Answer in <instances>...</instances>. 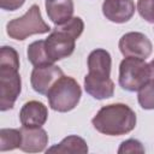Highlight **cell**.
<instances>
[{
	"label": "cell",
	"instance_id": "6da1fadb",
	"mask_svg": "<svg viewBox=\"0 0 154 154\" xmlns=\"http://www.w3.org/2000/svg\"><path fill=\"white\" fill-rule=\"evenodd\" d=\"M19 57L14 48L2 46L0 52V109L7 111L14 106L22 90L18 72Z\"/></svg>",
	"mask_w": 154,
	"mask_h": 154
},
{
	"label": "cell",
	"instance_id": "7a4b0ae2",
	"mask_svg": "<svg viewBox=\"0 0 154 154\" xmlns=\"http://www.w3.org/2000/svg\"><path fill=\"white\" fill-rule=\"evenodd\" d=\"M136 114L125 103H111L99 109L91 119L93 126L108 136H122L132 131L136 126Z\"/></svg>",
	"mask_w": 154,
	"mask_h": 154
},
{
	"label": "cell",
	"instance_id": "3957f363",
	"mask_svg": "<svg viewBox=\"0 0 154 154\" xmlns=\"http://www.w3.org/2000/svg\"><path fill=\"white\" fill-rule=\"evenodd\" d=\"M82 96V90L77 81L69 76H61L47 93V99L52 109L57 112H69L73 109Z\"/></svg>",
	"mask_w": 154,
	"mask_h": 154
},
{
	"label": "cell",
	"instance_id": "277c9868",
	"mask_svg": "<svg viewBox=\"0 0 154 154\" xmlns=\"http://www.w3.org/2000/svg\"><path fill=\"white\" fill-rule=\"evenodd\" d=\"M51 26L43 20L38 5L34 4L19 18L12 19L6 24V32L11 38L25 40L35 34H46L51 31Z\"/></svg>",
	"mask_w": 154,
	"mask_h": 154
},
{
	"label": "cell",
	"instance_id": "5b68a950",
	"mask_svg": "<svg viewBox=\"0 0 154 154\" xmlns=\"http://www.w3.org/2000/svg\"><path fill=\"white\" fill-rule=\"evenodd\" d=\"M150 79L149 64L144 59L125 57L119 65V85L128 91H138Z\"/></svg>",
	"mask_w": 154,
	"mask_h": 154
},
{
	"label": "cell",
	"instance_id": "8992f818",
	"mask_svg": "<svg viewBox=\"0 0 154 154\" xmlns=\"http://www.w3.org/2000/svg\"><path fill=\"white\" fill-rule=\"evenodd\" d=\"M76 40L77 38L70 32L61 29L59 25H55L49 36L45 40L46 51L52 63L70 57L75 51Z\"/></svg>",
	"mask_w": 154,
	"mask_h": 154
},
{
	"label": "cell",
	"instance_id": "52a82bcc",
	"mask_svg": "<svg viewBox=\"0 0 154 154\" xmlns=\"http://www.w3.org/2000/svg\"><path fill=\"white\" fill-rule=\"evenodd\" d=\"M119 49L124 57L141 58L146 60V58L152 54L153 45L144 34L138 31H130L120 37Z\"/></svg>",
	"mask_w": 154,
	"mask_h": 154
},
{
	"label": "cell",
	"instance_id": "ba28073f",
	"mask_svg": "<svg viewBox=\"0 0 154 154\" xmlns=\"http://www.w3.org/2000/svg\"><path fill=\"white\" fill-rule=\"evenodd\" d=\"M61 76H64L63 70L54 64L35 66L31 71L30 83L36 93L47 95L49 89Z\"/></svg>",
	"mask_w": 154,
	"mask_h": 154
},
{
	"label": "cell",
	"instance_id": "9c48e42d",
	"mask_svg": "<svg viewBox=\"0 0 154 154\" xmlns=\"http://www.w3.org/2000/svg\"><path fill=\"white\" fill-rule=\"evenodd\" d=\"M102 13L113 23H125L134 16L135 4L132 0H105Z\"/></svg>",
	"mask_w": 154,
	"mask_h": 154
},
{
	"label": "cell",
	"instance_id": "30bf717a",
	"mask_svg": "<svg viewBox=\"0 0 154 154\" xmlns=\"http://www.w3.org/2000/svg\"><path fill=\"white\" fill-rule=\"evenodd\" d=\"M48 118V109L41 101L31 100L23 105L19 112V120L23 126H42Z\"/></svg>",
	"mask_w": 154,
	"mask_h": 154
},
{
	"label": "cell",
	"instance_id": "8fae6325",
	"mask_svg": "<svg viewBox=\"0 0 154 154\" xmlns=\"http://www.w3.org/2000/svg\"><path fill=\"white\" fill-rule=\"evenodd\" d=\"M22 143L20 149L26 153H40L43 152L46 146L48 144V135L46 130L41 126L37 128H29L22 126Z\"/></svg>",
	"mask_w": 154,
	"mask_h": 154
},
{
	"label": "cell",
	"instance_id": "7c38bea8",
	"mask_svg": "<svg viewBox=\"0 0 154 154\" xmlns=\"http://www.w3.org/2000/svg\"><path fill=\"white\" fill-rule=\"evenodd\" d=\"M84 89L94 99L103 100L113 96L114 83L109 77L94 76L88 73L84 77Z\"/></svg>",
	"mask_w": 154,
	"mask_h": 154
},
{
	"label": "cell",
	"instance_id": "4fadbf2b",
	"mask_svg": "<svg viewBox=\"0 0 154 154\" xmlns=\"http://www.w3.org/2000/svg\"><path fill=\"white\" fill-rule=\"evenodd\" d=\"M46 11H47L48 18L55 25H61L72 18L73 1L72 0H46Z\"/></svg>",
	"mask_w": 154,
	"mask_h": 154
},
{
	"label": "cell",
	"instance_id": "5bb4252c",
	"mask_svg": "<svg viewBox=\"0 0 154 154\" xmlns=\"http://www.w3.org/2000/svg\"><path fill=\"white\" fill-rule=\"evenodd\" d=\"M112 59L111 54L102 48H96L88 55V70L90 75L109 77Z\"/></svg>",
	"mask_w": 154,
	"mask_h": 154
},
{
	"label": "cell",
	"instance_id": "9a60e30c",
	"mask_svg": "<svg viewBox=\"0 0 154 154\" xmlns=\"http://www.w3.org/2000/svg\"><path fill=\"white\" fill-rule=\"evenodd\" d=\"M47 153H88L87 142L76 135H70L65 137L58 144L47 149Z\"/></svg>",
	"mask_w": 154,
	"mask_h": 154
},
{
	"label": "cell",
	"instance_id": "2e32d148",
	"mask_svg": "<svg viewBox=\"0 0 154 154\" xmlns=\"http://www.w3.org/2000/svg\"><path fill=\"white\" fill-rule=\"evenodd\" d=\"M28 59L34 66H42V65H48V64H54L49 59L46 46H45V40H38L34 41L28 46Z\"/></svg>",
	"mask_w": 154,
	"mask_h": 154
},
{
	"label": "cell",
	"instance_id": "e0dca14e",
	"mask_svg": "<svg viewBox=\"0 0 154 154\" xmlns=\"http://www.w3.org/2000/svg\"><path fill=\"white\" fill-rule=\"evenodd\" d=\"M22 134L20 129H1L0 130V152L13 150L20 148Z\"/></svg>",
	"mask_w": 154,
	"mask_h": 154
},
{
	"label": "cell",
	"instance_id": "ac0fdd59",
	"mask_svg": "<svg viewBox=\"0 0 154 154\" xmlns=\"http://www.w3.org/2000/svg\"><path fill=\"white\" fill-rule=\"evenodd\" d=\"M137 99L143 109H154V78H150L138 90Z\"/></svg>",
	"mask_w": 154,
	"mask_h": 154
},
{
	"label": "cell",
	"instance_id": "d6986e66",
	"mask_svg": "<svg viewBox=\"0 0 154 154\" xmlns=\"http://www.w3.org/2000/svg\"><path fill=\"white\" fill-rule=\"evenodd\" d=\"M137 11L143 19L154 23V0H138Z\"/></svg>",
	"mask_w": 154,
	"mask_h": 154
},
{
	"label": "cell",
	"instance_id": "ffe728a7",
	"mask_svg": "<svg viewBox=\"0 0 154 154\" xmlns=\"http://www.w3.org/2000/svg\"><path fill=\"white\" fill-rule=\"evenodd\" d=\"M144 152H146V149L142 146V143L137 140H134V138H130V140L122 142V144L118 149L119 154H123V153H144Z\"/></svg>",
	"mask_w": 154,
	"mask_h": 154
},
{
	"label": "cell",
	"instance_id": "44dd1931",
	"mask_svg": "<svg viewBox=\"0 0 154 154\" xmlns=\"http://www.w3.org/2000/svg\"><path fill=\"white\" fill-rule=\"evenodd\" d=\"M25 0H0V7L5 11H16L24 5Z\"/></svg>",
	"mask_w": 154,
	"mask_h": 154
},
{
	"label": "cell",
	"instance_id": "7402d4cb",
	"mask_svg": "<svg viewBox=\"0 0 154 154\" xmlns=\"http://www.w3.org/2000/svg\"><path fill=\"white\" fill-rule=\"evenodd\" d=\"M149 69H150V78H154V59L149 63Z\"/></svg>",
	"mask_w": 154,
	"mask_h": 154
}]
</instances>
